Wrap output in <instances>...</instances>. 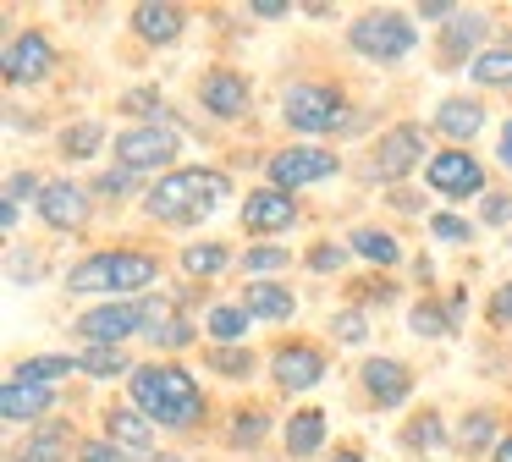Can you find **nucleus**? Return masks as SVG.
I'll list each match as a JSON object with an SVG mask.
<instances>
[{"instance_id":"obj_2","label":"nucleus","mask_w":512,"mask_h":462,"mask_svg":"<svg viewBox=\"0 0 512 462\" xmlns=\"http://www.w3.org/2000/svg\"><path fill=\"white\" fill-rule=\"evenodd\" d=\"M160 275H166V259L149 248H133V242H116V248H89L83 259L67 264L61 286L72 297H100V303H116V297H144L160 292Z\"/></svg>"},{"instance_id":"obj_55","label":"nucleus","mask_w":512,"mask_h":462,"mask_svg":"<svg viewBox=\"0 0 512 462\" xmlns=\"http://www.w3.org/2000/svg\"><path fill=\"white\" fill-rule=\"evenodd\" d=\"M446 308H452V325L463 330V319H468V292H463V286H457V292L446 297Z\"/></svg>"},{"instance_id":"obj_32","label":"nucleus","mask_w":512,"mask_h":462,"mask_svg":"<svg viewBox=\"0 0 512 462\" xmlns=\"http://www.w3.org/2000/svg\"><path fill=\"white\" fill-rule=\"evenodd\" d=\"M144 347H149V358H188L193 347H204V325L193 314H166L144 336Z\"/></svg>"},{"instance_id":"obj_40","label":"nucleus","mask_w":512,"mask_h":462,"mask_svg":"<svg viewBox=\"0 0 512 462\" xmlns=\"http://www.w3.org/2000/svg\"><path fill=\"white\" fill-rule=\"evenodd\" d=\"M347 264H353L347 237H314L309 248H303V270H309V275H325V281H336Z\"/></svg>"},{"instance_id":"obj_11","label":"nucleus","mask_w":512,"mask_h":462,"mask_svg":"<svg viewBox=\"0 0 512 462\" xmlns=\"http://www.w3.org/2000/svg\"><path fill=\"white\" fill-rule=\"evenodd\" d=\"M424 187H430L446 209L479 204V198L490 193V165L479 160L474 149H435L430 165H424Z\"/></svg>"},{"instance_id":"obj_9","label":"nucleus","mask_w":512,"mask_h":462,"mask_svg":"<svg viewBox=\"0 0 512 462\" xmlns=\"http://www.w3.org/2000/svg\"><path fill=\"white\" fill-rule=\"evenodd\" d=\"M347 171V160L336 149H325V143H281V149L265 154V182L281 187V193L298 198L303 187H320V182H336V176Z\"/></svg>"},{"instance_id":"obj_22","label":"nucleus","mask_w":512,"mask_h":462,"mask_svg":"<svg viewBox=\"0 0 512 462\" xmlns=\"http://www.w3.org/2000/svg\"><path fill=\"white\" fill-rule=\"evenodd\" d=\"M78 446H83L78 424L56 413V418H45V424L28 429L6 457H12V462H78Z\"/></svg>"},{"instance_id":"obj_17","label":"nucleus","mask_w":512,"mask_h":462,"mask_svg":"<svg viewBox=\"0 0 512 462\" xmlns=\"http://www.w3.org/2000/svg\"><path fill=\"white\" fill-rule=\"evenodd\" d=\"M331 413L320 402H298L281 418V457L287 462H325L331 457Z\"/></svg>"},{"instance_id":"obj_46","label":"nucleus","mask_w":512,"mask_h":462,"mask_svg":"<svg viewBox=\"0 0 512 462\" xmlns=\"http://www.w3.org/2000/svg\"><path fill=\"white\" fill-rule=\"evenodd\" d=\"M353 303H364L369 314L375 308H386V303H397V281H386V275H364V286H353Z\"/></svg>"},{"instance_id":"obj_15","label":"nucleus","mask_w":512,"mask_h":462,"mask_svg":"<svg viewBox=\"0 0 512 462\" xmlns=\"http://www.w3.org/2000/svg\"><path fill=\"white\" fill-rule=\"evenodd\" d=\"M237 220H243V231L254 242H276L303 220V204L292 193H281V187H270V182H254L243 193V204H237Z\"/></svg>"},{"instance_id":"obj_33","label":"nucleus","mask_w":512,"mask_h":462,"mask_svg":"<svg viewBox=\"0 0 512 462\" xmlns=\"http://www.w3.org/2000/svg\"><path fill=\"white\" fill-rule=\"evenodd\" d=\"M292 264H303V253H292L287 242H248V248L237 253V275H243V281H281Z\"/></svg>"},{"instance_id":"obj_35","label":"nucleus","mask_w":512,"mask_h":462,"mask_svg":"<svg viewBox=\"0 0 512 462\" xmlns=\"http://www.w3.org/2000/svg\"><path fill=\"white\" fill-rule=\"evenodd\" d=\"M78 369V352H28V358H12L6 380H28V385H61L72 380Z\"/></svg>"},{"instance_id":"obj_26","label":"nucleus","mask_w":512,"mask_h":462,"mask_svg":"<svg viewBox=\"0 0 512 462\" xmlns=\"http://www.w3.org/2000/svg\"><path fill=\"white\" fill-rule=\"evenodd\" d=\"M177 270L188 286H210V281H221L226 270H237V248L226 237H193L177 248Z\"/></svg>"},{"instance_id":"obj_45","label":"nucleus","mask_w":512,"mask_h":462,"mask_svg":"<svg viewBox=\"0 0 512 462\" xmlns=\"http://www.w3.org/2000/svg\"><path fill=\"white\" fill-rule=\"evenodd\" d=\"M45 187H50L45 171H6V193H0V198H12V204H39Z\"/></svg>"},{"instance_id":"obj_6","label":"nucleus","mask_w":512,"mask_h":462,"mask_svg":"<svg viewBox=\"0 0 512 462\" xmlns=\"http://www.w3.org/2000/svg\"><path fill=\"white\" fill-rule=\"evenodd\" d=\"M430 127L424 121H413V116H402V121H391V127H380L375 138H369V149H364V165H358V176H364L369 187H408V176L413 171H424L430 165Z\"/></svg>"},{"instance_id":"obj_56","label":"nucleus","mask_w":512,"mask_h":462,"mask_svg":"<svg viewBox=\"0 0 512 462\" xmlns=\"http://www.w3.org/2000/svg\"><path fill=\"white\" fill-rule=\"evenodd\" d=\"M325 462H369V457H364V446H336Z\"/></svg>"},{"instance_id":"obj_7","label":"nucleus","mask_w":512,"mask_h":462,"mask_svg":"<svg viewBox=\"0 0 512 462\" xmlns=\"http://www.w3.org/2000/svg\"><path fill=\"white\" fill-rule=\"evenodd\" d=\"M331 374V352L320 347L314 336H276L265 352V380L276 385V396H309L325 385Z\"/></svg>"},{"instance_id":"obj_43","label":"nucleus","mask_w":512,"mask_h":462,"mask_svg":"<svg viewBox=\"0 0 512 462\" xmlns=\"http://www.w3.org/2000/svg\"><path fill=\"white\" fill-rule=\"evenodd\" d=\"M39 270H45L39 253H28L23 242H6V281L12 286H39Z\"/></svg>"},{"instance_id":"obj_44","label":"nucleus","mask_w":512,"mask_h":462,"mask_svg":"<svg viewBox=\"0 0 512 462\" xmlns=\"http://www.w3.org/2000/svg\"><path fill=\"white\" fill-rule=\"evenodd\" d=\"M485 325L496 330V336H507V330H512V275L490 286V297H485Z\"/></svg>"},{"instance_id":"obj_42","label":"nucleus","mask_w":512,"mask_h":462,"mask_svg":"<svg viewBox=\"0 0 512 462\" xmlns=\"http://www.w3.org/2000/svg\"><path fill=\"white\" fill-rule=\"evenodd\" d=\"M468 77H474L479 88H507L512 94V44H490V50L468 66Z\"/></svg>"},{"instance_id":"obj_25","label":"nucleus","mask_w":512,"mask_h":462,"mask_svg":"<svg viewBox=\"0 0 512 462\" xmlns=\"http://www.w3.org/2000/svg\"><path fill=\"white\" fill-rule=\"evenodd\" d=\"M237 303L254 314V325H292L303 297L292 292V281H237Z\"/></svg>"},{"instance_id":"obj_59","label":"nucleus","mask_w":512,"mask_h":462,"mask_svg":"<svg viewBox=\"0 0 512 462\" xmlns=\"http://www.w3.org/2000/svg\"><path fill=\"white\" fill-rule=\"evenodd\" d=\"M6 462H12V457H6Z\"/></svg>"},{"instance_id":"obj_21","label":"nucleus","mask_w":512,"mask_h":462,"mask_svg":"<svg viewBox=\"0 0 512 462\" xmlns=\"http://www.w3.org/2000/svg\"><path fill=\"white\" fill-rule=\"evenodd\" d=\"M270 435H281L276 407H270V402H237V407H226L221 446L232 451V457H259Z\"/></svg>"},{"instance_id":"obj_50","label":"nucleus","mask_w":512,"mask_h":462,"mask_svg":"<svg viewBox=\"0 0 512 462\" xmlns=\"http://www.w3.org/2000/svg\"><path fill=\"white\" fill-rule=\"evenodd\" d=\"M457 11H463L457 0H419V6H413V17H419V22H430V28H446V22L457 17Z\"/></svg>"},{"instance_id":"obj_10","label":"nucleus","mask_w":512,"mask_h":462,"mask_svg":"<svg viewBox=\"0 0 512 462\" xmlns=\"http://www.w3.org/2000/svg\"><path fill=\"white\" fill-rule=\"evenodd\" d=\"M193 105H199V116L215 121V127L248 121L254 116V77H248L243 66H232V61L204 66L199 83H193Z\"/></svg>"},{"instance_id":"obj_48","label":"nucleus","mask_w":512,"mask_h":462,"mask_svg":"<svg viewBox=\"0 0 512 462\" xmlns=\"http://www.w3.org/2000/svg\"><path fill=\"white\" fill-rule=\"evenodd\" d=\"M78 462H127V451L116 446V440H105L100 429H89V435H83V446H78Z\"/></svg>"},{"instance_id":"obj_30","label":"nucleus","mask_w":512,"mask_h":462,"mask_svg":"<svg viewBox=\"0 0 512 462\" xmlns=\"http://www.w3.org/2000/svg\"><path fill=\"white\" fill-rule=\"evenodd\" d=\"M116 110H122L127 121H138V127H177L182 138H188V121L177 116V105H171L160 88H127V94H116Z\"/></svg>"},{"instance_id":"obj_20","label":"nucleus","mask_w":512,"mask_h":462,"mask_svg":"<svg viewBox=\"0 0 512 462\" xmlns=\"http://www.w3.org/2000/svg\"><path fill=\"white\" fill-rule=\"evenodd\" d=\"M485 127H490V110L479 94H441L430 110V132L446 138V149H468Z\"/></svg>"},{"instance_id":"obj_58","label":"nucleus","mask_w":512,"mask_h":462,"mask_svg":"<svg viewBox=\"0 0 512 462\" xmlns=\"http://www.w3.org/2000/svg\"><path fill=\"white\" fill-rule=\"evenodd\" d=\"M155 462H199V457H188V451H160Z\"/></svg>"},{"instance_id":"obj_37","label":"nucleus","mask_w":512,"mask_h":462,"mask_svg":"<svg viewBox=\"0 0 512 462\" xmlns=\"http://www.w3.org/2000/svg\"><path fill=\"white\" fill-rule=\"evenodd\" d=\"M89 193H94V204H105V209H127V204H144L149 182L133 171H122V165H105V171L89 176Z\"/></svg>"},{"instance_id":"obj_41","label":"nucleus","mask_w":512,"mask_h":462,"mask_svg":"<svg viewBox=\"0 0 512 462\" xmlns=\"http://www.w3.org/2000/svg\"><path fill=\"white\" fill-rule=\"evenodd\" d=\"M424 231H430L435 242H446V248H468V242H474L485 226H479L474 215H463V209H430Z\"/></svg>"},{"instance_id":"obj_27","label":"nucleus","mask_w":512,"mask_h":462,"mask_svg":"<svg viewBox=\"0 0 512 462\" xmlns=\"http://www.w3.org/2000/svg\"><path fill=\"white\" fill-rule=\"evenodd\" d=\"M397 446H402V457H419V462L446 457V451H452L446 413H441V407H419V413H408V418H402V429H397Z\"/></svg>"},{"instance_id":"obj_1","label":"nucleus","mask_w":512,"mask_h":462,"mask_svg":"<svg viewBox=\"0 0 512 462\" xmlns=\"http://www.w3.org/2000/svg\"><path fill=\"white\" fill-rule=\"evenodd\" d=\"M127 402L160 429V435H193L210 418V391L188 358H144L127 380Z\"/></svg>"},{"instance_id":"obj_51","label":"nucleus","mask_w":512,"mask_h":462,"mask_svg":"<svg viewBox=\"0 0 512 462\" xmlns=\"http://www.w3.org/2000/svg\"><path fill=\"white\" fill-rule=\"evenodd\" d=\"M386 204H391V209H402V215H424V220H430V209H424V198L413 193V187H391Z\"/></svg>"},{"instance_id":"obj_38","label":"nucleus","mask_w":512,"mask_h":462,"mask_svg":"<svg viewBox=\"0 0 512 462\" xmlns=\"http://www.w3.org/2000/svg\"><path fill=\"white\" fill-rule=\"evenodd\" d=\"M408 336H419V341H452V336H457L452 308H446L441 297L424 292L419 303H408Z\"/></svg>"},{"instance_id":"obj_13","label":"nucleus","mask_w":512,"mask_h":462,"mask_svg":"<svg viewBox=\"0 0 512 462\" xmlns=\"http://www.w3.org/2000/svg\"><path fill=\"white\" fill-rule=\"evenodd\" d=\"M490 11L485 6H463L452 22H446L441 33H435V72H468V66L479 61V55L490 50Z\"/></svg>"},{"instance_id":"obj_39","label":"nucleus","mask_w":512,"mask_h":462,"mask_svg":"<svg viewBox=\"0 0 512 462\" xmlns=\"http://www.w3.org/2000/svg\"><path fill=\"white\" fill-rule=\"evenodd\" d=\"M325 336H331L336 347H364V341L375 336V314H369L364 303H342L325 319Z\"/></svg>"},{"instance_id":"obj_54","label":"nucleus","mask_w":512,"mask_h":462,"mask_svg":"<svg viewBox=\"0 0 512 462\" xmlns=\"http://www.w3.org/2000/svg\"><path fill=\"white\" fill-rule=\"evenodd\" d=\"M298 17H309V22H336L342 11H336V6H325V0H309V6H298Z\"/></svg>"},{"instance_id":"obj_3","label":"nucleus","mask_w":512,"mask_h":462,"mask_svg":"<svg viewBox=\"0 0 512 462\" xmlns=\"http://www.w3.org/2000/svg\"><path fill=\"white\" fill-rule=\"evenodd\" d=\"M226 193H237L226 165H177L171 176L149 182L138 215L149 226H199V220H210L226 204Z\"/></svg>"},{"instance_id":"obj_4","label":"nucleus","mask_w":512,"mask_h":462,"mask_svg":"<svg viewBox=\"0 0 512 462\" xmlns=\"http://www.w3.org/2000/svg\"><path fill=\"white\" fill-rule=\"evenodd\" d=\"M276 110H281V127L298 143H320V138H342L353 99L336 77H292V83H281Z\"/></svg>"},{"instance_id":"obj_34","label":"nucleus","mask_w":512,"mask_h":462,"mask_svg":"<svg viewBox=\"0 0 512 462\" xmlns=\"http://www.w3.org/2000/svg\"><path fill=\"white\" fill-rule=\"evenodd\" d=\"M144 358H133V347H78V369H83V380H94V385H116V380H133V369Z\"/></svg>"},{"instance_id":"obj_14","label":"nucleus","mask_w":512,"mask_h":462,"mask_svg":"<svg viewBox=\"0 0 512 462\" xmlns=\"http://www.w3.org/2000/svg\"><path fill=\"white\" fill-rule=\"evenodd\" d=\"M353 380L369 413H397V407L413 402V369L402 358H391V352H369L353 369Z\"/></svg>"},{"instance_id":"obj_53","label":"nucleus","mask_w":512,"mask_h":462,"mask_svg":"<svg viewBox=\"0 0 512 462\" xmlns=\"http://www.w3.org/2000/svg\"><path fill=\"white\" fill-rule=\"evenodd\" d=\"M496 160H501V171L512 176V116L496 127Z\"/></svg>"},{"instance_id":"obj_36","label":"nucleus","mask_w":512,"mask_h":462,"mask_svg":"<svg viewBox=\"0 0 512 462\" xmlns=\"http://www.w3.org/2000/svg\"><path fill=\"white\" fill-rule=\"evenodd\" d=\"M204 369L221 385H254L265 374V358L254 347H204Z\"/></svg>"},{"instance_id":"obj_28","label":"nucleus","mask_w":512,"mask_h":462,"mask_svg":"<svg viewBox=\"0 0 512 462\" xmlns=\"http://www.w3.org/2000/svg\"><path fill=\"white\" fill-rule=\"evenodd\" d=\"M347 248H353V259L375 264L380 275H391L408 253H402V237L391 226H380V220H358V226H347Z\"/></svg>"},{"instance_id":"obj_8","label":"nucleus","mask_w":512,"mask_h":462,"mask_svg":"<svg viewBox=\"0 0 512 462\" xmlns=\"http://www.w3.org/2000/svg\"><path fill=\"white\" fill-rule=\"evenodd\" d=\"M111 165L144 176V182H160V176H171L182 165V132L127 121V127H116V138H111Z\"/></svg>"},{"instance_id":"obj_47","label":"nucleus","mask_w":512,"mask_h":462,"mask_svg":"<svg viewBox=\"0 0 512 462\" xmlns=\"http://www.w3.org/2000/svg\"><path fill=\"white\" fill-rule=\"evenodd\" d=\"M479 226H490V231L512 226V193H501V187H490V193L479 198Z\"/></svg>"},{"instance_id":"obj_24","label":"nucleus","mask_w":512,"mask_h":462,"mask_svg":"<svg viewBox=\"0 0 512 462\" xmlns=\"http://www.w3.org/2000/svg\"><path fill=\"white\" fill-rule=\"evenodd\" d=\"M111 121L105 116H72L56 127V160L61 165H94L105 149H111Z\"/></svg>"},{"instance_id":"obj_60","label":"nucleus","mask_w":512,"mask_h":462,"mask_svg":"<svg viewBox=\"0 0 512 462\" xmlns=\"http://www.w3.org/2000/svg\"><path fill=\"white\" fill-rule=\"evenodd\" d=\"M281 462H287V457H281Z\"/></svg>"},{"instance_id":"obj_29","label":"nucleus","mask_w":512,"mask_h":462,"mask_svg":"<svg viewBox=\"0 0 512 462\" xmlns=\"http://www.w3.org/2000/svg\"><path fill=\"white\" fill-rule=\"evenodd\" d=\"M507 435L501 429V407H468L463 418H457V429H452V451L457 457H490L496 451V440Z\"/></svg>"},{"instance_id":"obj_31","label":"nucleus","mask_w":512,"mask_h":462,"mask_svg":"<svg viewBox=\"0 0 512 462\" xmlns=\"http://www.w3.org/2000/svg\"><path fill=\"white\" fill-rule=\"evenodd\" d=\"M199 325H204V347H248L254 314H248L237 297H226V303H210V308H204Z\"/></svg>"},{"instance_id":"obj_52","label":"nucleus","mask_w":512,"mask_h":462,"mask_svg":"<svg viewBox=\"0 0 512 462\" xmlns=\"http://www.w3.org/2000/svg\"><path fill=\"white\" fill-rule=\"evenodd\" d=\"M17 231H23V204L0 198V237H17Z\"/></svg>"},{"instance_id":"obj_49","label":"nucleus","mask_w":512,"mask_h":462,"mask_svg":"<svg viewBox=\"0 0 512 462\" xmlns=\"http://www.w3.org/2000/svg\"><path fill=\"white\" fill-rule=\"evenodd\" d=\"M243 17H254V22H287V17H298V6H292V0H248Z\"/></svg>"},{"instance_id":"obj_18","label":"nucleus","mask_w":512,"mask_h":462,"mask_svg":"<svg viewBox=\"0 0 512 462\" xmlns=\"http://www.w3.org/2000/svg\"><path fill=\"white\" fill-rule=\"evenodd\" d=\"M193 11L182 6V0H138L133 11H127V33H133L144 50H171V44L188 33Z\"/></svg>"},{"instance_id":"obj_5","label":"nucleus","mask_w":512,"mask_h":462,"mask_svg":"<svg viewBox=\"0 0 512 462\" xmlns=\"http://www.w3.org/2000/svg\"><path fill=\"white\" fill-rule=\"evenodd\" d=\"M347 50L358 55L364 66H402L413 50H419V17L413 6H364L347 17Z\"/></svg>"},{"instance_id":"obj_12","label":"nucleus","mask_w":512,"mask_h":462,"mask_svg":"<svg viewBox=\"0 0 512 462\" xmlns=\"http://www.w3.org/2000/svg\"><path fill=\"white\" fill-rule=\"evenodd\" d=\"M61 72V50L45 28H17L0 50V77L6 88H45Z\"/></svg>"},{"instance_id":"obj_19","label":"nucleus","mask_w":512,"mask_h":462,"mask_svg":"<svg viewBox=\"0 0 512 462\" xmlns=\"http://www.w3.org/2000/svg\"><path fill=\"white\" fill-rule=\"evenodd\" d=\"M100 435L127 451V462H155L160 457V429L138 413L133 402H105L100 407Z\"/></svg>"},{"instance_id":"obj_57","label":"nucleus","mask_w":512,"mask_h":462,"mask_svg":"<svg viewBox=\"0 0 512 462\" xmlns=\"http://www.w3.org/2000/svg\"><path fill=\"white\" fill-rule=\"evenodd\" d=\"M490 462H512V429L496 440V451H490Z\"/></svg>"},{"instance_id":"obj_23","label":"nucleus","mask_w":512,"mask_h":462,"mask_svg":"<svg viewBox=\"0 0 512 462\" xmlns=\"http://www.w3.org/2000/svg\"><path fill=\"white\" fill-rule=\"evenodd\" d=\"M61 413V391L56 385H28V380H6L0 385V418L12 429H34L45 418Z\"/></svg>"},{"instance_id":"obj_16","label":"nucleus","mask_w":512,"mask_h":462,"mask_svg":"<svg viewBox=\"0 0 512 462\" xmlns=\"http://www.w3.org/2000/svg\"><path fill=\"white\" fill-rule=\"evenodd\" d=\"M34 215H39V226L56 231V237H78V231H89V220H94L89 182H78V176H50V187L39 193Z\"/></svg>"}]
</instances>
